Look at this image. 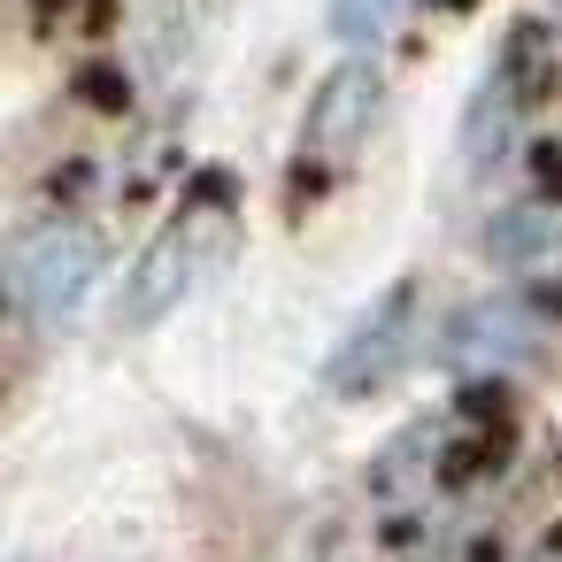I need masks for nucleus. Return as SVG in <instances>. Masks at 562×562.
Returning <instances> with one entry per match:
<instances>
[{
	"label": "nucleus",
	"instance_id": "f257e3e1",
	"mask_svg": "<svg viewBox=\"0 0 562 562\" xmlns=\"http://www.w3.org/2000/svg\"><path fill=\"white\" fill-rule=\"evenodd\" d=\"M93 270H101L93 224L47 216V224H32V232H16V247H9V301H16L32 324H70L78 301L93 293Z\"/></svg>",
	"mask_w": 562,
	"mask_h": 562
},
{
	"label": "nucleus",
	"instance_id": "f03ea898",
	"mask_svg": "<svg viewBox=\"0 0 562 562\" xmlns=\"http://www.w3.org/2000/svg\"><path fill=\"white\" fill-rule=\"evenodd\" d=\"M224 193V178H201V201L132 262V278H124V301H116V324L124 331H147V324H162L186 293H193V278H201V262L216 255V224H224V209H209Z\"/></svg>",
	"mask_w": 562,
	"mask_h": 562
},
{
	"label": "nucleus",
	"instance_id": "7ed1b4c3",
	"mask_svg": "<svg viewBox=\"0 0 562 562\" xmlns=\"http://www.w3.org/2000/svg\"><path fill=\"white\" fill-rule=\"evenodd\" d=\"M416 331H424V285L416 278H401V285H385L362 316H355V331L331 347V362H324V385L331 393H378L385 378H401V362L416 355Z\"/></svg>",
	"mask_w": 562,
	"mask_h": 562
},
{
	"label": "nucleus",
	"instance_id": "20e7f679",
	"mask_svg": "<svg viewBox=\"0 0 562 562\" xmlns=\"http://www.w3.org/2000/svg\"><path fill=\"white\" fill-rule=\"evenodd\" d=\"M539 86H547V40H539V24H516V32L501 40L493 70H485L477 93H470V116H462V162H493V155L508 147V132L524 124V109L539 101Z\"/></svg>",
	"mask_w": 562,
	"mask_h": 562
},
{
	"label": "nucleus",
	"instance_id": "39448f33",
	"mask_svg": "<svg viewBox=\"0 0 562 562\" xmlns=\"http://www.w3.org/2000/svg\"><path fill=\"white\" fill-rule=\"evenodd\" d=\"M539 347H547V308L524 293H501V301H477L454 316V331L439 339V362L462 378H501V370L531 362Z\"/></svg>",
	"mask_w": 562,
	"mask_h": 562
},
{
	"label": "nucleus",
	"instance_id": "423d86ee",
	"mask_svg": "<svg viewBox=\"0 0 562 562\" xmlns=\"http://www.w3.org/2000/svg\"><path fill=\"white\" fill-rule=\"evenodd\" d=\"M378 101H385V78H378V63H370V47H362V55H347V63L316 86V101H308V116H301V147H308L316 162H347V155L370 139Z\"/></svg>",
	"mask_w": 562,
	"mask_h": 562
},
{
	"label": "nucleus",
	"instance_id": "0eeeda50",
	"mask_svg": "<svg viewBox=\"0 0 562 562\" xmlns=\"http://www.w3.org/2000/svg\"><path fill=\"white\" fill-rule=\"evenodd\" d=\"M477 247H485V262H501L516 278L562 270V201H508L501 216H485Z\"/></svg>",
	"mask_w": 562,
	"mask_h": 562
},
{
	"label": "nucleus",
	"instance_id": "6e6552de",
	"mask_svg": "<svg viewBox=\"0 0 562 562\" xmlns=\"http://www.w3.org/2000/svg\"><path fill=\"white\" fill-rule=\"evenodd\" d=\"M401 16V0H331V32L339 47H378Z\"/></svg>",
	"mask_w": 562,
	"mask_h": 562
},
{
	"label": "nucleus",
	"instance_id": "1a4fd4ad",
	"mask_svg": "<svg viewBox=\"0 0 562 562\" xmlns=\"http://www.w3.org/2000/svg\"><path fill=\"white\" fill-rule=\"evenodd\" d=\"M554 16H562V0H554Z\"/></svg>",
	"mask_w": 562,
	"mask_h": 562
}]
</instances>
